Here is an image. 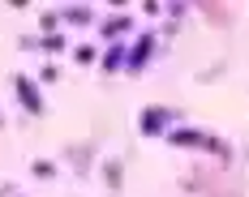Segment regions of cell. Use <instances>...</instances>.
<instances>
[{"label":"cell","instance_id":"7a4b0ae2","mask_svg":"<svg viewBox=\"0 0 249 197\" xmlns=\"http://www.w3.org/2000/svg\"><path fill=\"white\" fill-rule=\"evenodd\" d=\"M168 142H172V146H202V150H219V154H228V146H219L215 137H206V133H198V129H172Z\"/></svg>","mask_w":249,"mask_h":197},{"label":"cell","instance_id":"277c9868","mask_svg":"<svg viewBox=\"0 0 249 197\" xmlns=\"http://www.w3.org/2000/svg\"><path fill=\"white\" fill-rule=\"evenodd\" d=\"M13 86H18V98H22V107L30 112V116H43V95H39V86L30 82L26 73L13 77Z\"/></svg>","mask_w":249,"mask_h":197},{"label":"cell","instance_id":"6da1fadb","mask_svg":"<svg viewBox=\"0 0 249 197\" xmlns=\"http://www.w3.org/2000/svg\"><path fill=\"white\" fill-rule=\"evenodd\" d=\"M150 51H155V34H138V43L124 56V73H142L150 65Z\"/></svg>","mask_w":249,"mask_h":197},{"label":"cell","instance_id":"3957f363","mask_svg":"<svg viewBox=\"0 0 249 197\" xmlns=\"http://www.w3.org/2000/svg\"><path fill=\"white\" fill-rule=\"evenodd\" d=\"M172 120H180V112H172V107H146L142 112V133L146 137H159Z\"/></svg>","mask_w":249,"mask_h":197},{"label":"cell","instance_id":"5b68a950","mask_svg":"<svg viewBox=\"0 0 249 197\" xmlns=\"http://www.w3.org/2000/svg\"><path fill=\"white\" fill-rule=\"evenodd\" d=\"M124 56H129V48L112 43V48L103 51V73H116V69H124Z\"/></svg>","mask_w":249,"mask_h":197},{"label":"cell","instance_id":"ba28073f","mask_svg":"<svg viewBox=\"0 0 249 197\" xmlns=\"http://www.w3.org/2000/svg\"><path fill=\"white\" fill-rule=\"evenodd\" d=\"M73 60H77V65H90V60H95V48H77Z\"/></svg>","mask_w":249,"mask_h":197},{"label":"cell","instance_id":"8992f818","mask_svg":"<svg viewBox=\"0 0 249 197\" xmlns=\"http://www.w3.org/2000/svg\"><path fill=\"white\" fill-rule=\"evenodd\" d=\"M129 26H133V17H107V22H103V39H112V34H124Z\"/></svg>","mask_w":249,"mask_h":197},{"label":"cell","instance_id":"52a82bcc","mask_svg":"<svg viewBox=\"0 0 249 197\" xmlns=\"http://www.w3.org/2000/svg\"><path fill=\"white\" fill-rule=\"evenodd\" d=\"M60 17H65L69 26H86V22H90V9H82V4H73V9H65Z\"/></svg>","mask_w":249,"mask_h":197}]
</instances>
